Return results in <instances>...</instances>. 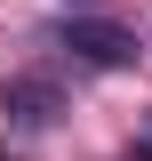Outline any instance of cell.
I'll list each match as a JSON object with an SVG mask.
<instances>
[{
  "label": "cell",
  "mask_w": 152,
  "mask_h": 161,
  "mask_svg": "<svg viewBox=\"0 0 152 161\" xmlns=\"http://www.w3.org/2000/svg\"><path fill=\"white\" fill-rule=\"evenodd\" d=\"M56 48H72L80 64H96V73L136 64V40L120 32V24H96V16H64V24H56Z\"/></svg>",
  "instance_id": "6da1fadb"
},
{
  "label": "cell",
  "mask_w": 152,
  "mask_h": 161,
  "mask_svg": "<svg viewBox=\"0 0 152 161\" xmlns=\"http://www.w3.org/2000/svg\"><path fill=\"white\" fill-rule=\"evenodd\" d=\"M80 8H88V0H80Z\"/></svg>",
  "instance_id": "277c9868"
},
{
  "label": "cell",
  "mask_w": 152,
  "mask_h": 161,
  "mask_svg": "<svg viewBox=\"0 0 152 161\" xmlns=\"http://www.w3.org/2000/svg\"><path fill=\"white\" fill-rule=\"evenodd\" d=\"M8 113H16L24 129H48V121H56V89H48V80H8Z\"/></svg>",
  "instance_id": "7a4b0ae2"
},
{
  "label": "cell",
  "mask_w": 152,
  "mask_h": 161,
  "mask_svg": "<svg viewBox=\"0 0 152 161\" xmlns=\"http://www.w3.org/2000/svg\"><path fill=\"white\" fill-rule=\"evenodd\" d=\"M120 161H152V145H128V153H120Z\"/></svg>",
  "instance_id": "3957f363"
}]
</instances>
